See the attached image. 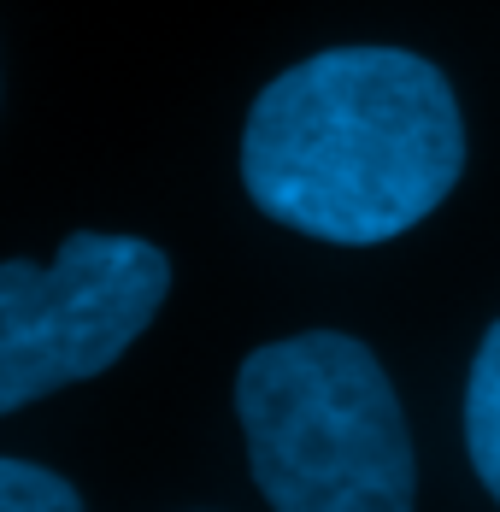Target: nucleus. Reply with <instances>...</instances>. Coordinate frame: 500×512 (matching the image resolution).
I'll return each mask as SVG.
<instances>
[{
	"mask_svg": "<svg viewBox=\"0 0 500 512\" xmlns=\"http://www.w3.org/2000/svg\"><path fill=\"white\" fill-rule=\"evenodd\" d=\"M465 171L448 77L406 48H324L248 112L253 206L312 242L377 248L424 224Z\"/></svg>",
	"mask_w": 500,
	"mask_h": 512,
	"instance_id": "1",
	"label": "nucleus"
},
{
	"mask_svg": "<svg viewBox=\"0 0 500 512\" xmlns=\"http://www.w3.org/2000/svg\"><path fill=\"white\" fill-rule=\"evenodd\" d=\"M236 418L277 512H406L418 465L395 383L342 330L265 342L236 371Z\"/></svg>",
	"mask_w": 500,
	"mask_h": 512,
	"instance_id": "2",
	"label": "nucleus"
},
{
	"mask_svg": "<svg viewBox=\"0 0 500 512\" xmlns=\"http://www.w3.org/2000/svg\"><path fill=\"white\" fill-rule=\"evenodd\" d=\"M171 295V259L142 236L77 230L53 265L0 259V418L100 377Z\"/></svg>",
	"mask_w": 500,
	"mask_h": 512,
	"instance_id": "3",
	"label": "nucleus"
},
{
	"mask_svg": "<svg viewBox=\"0 0 500 512\" xmlns=\"http://www.w3.org/2000/svg\"><path fill=\"white\" fill-rule=\"evenodd\" d=\"M465 448L477 477L489 483L500 501V324L483 336V348L471 359V383H465Z\"/></svg>",
	"mask_w": 500,
	"mask_h": 512,
	"instance_id": "4",
	"label": "nucleus"
},
{
	"mask_svg": "<svg viewBox=\"0 0 500 512\" xmlns=\"http://www.w3.org/2000/svg\"><path fill=\"white\" fill-rule=\"evenodd\" d=\"M83 495L48 471V465L30 460H0V512H77Z\"/></svg>",
	"mask_w": 500,
	"mask_h": 512,
	"instance_id": "5",
	"label": "nucleus"
}]
</instances>
